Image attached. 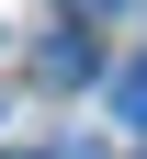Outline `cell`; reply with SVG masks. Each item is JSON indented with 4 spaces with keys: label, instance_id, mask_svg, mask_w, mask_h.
Returning a JSON list of instances; mask_svg holds the SVG:
<instances>
[{
    "label": "cell",
    "instance_id": "obj_1",
    "mask_svg": "<svg viewBox=\"0 0 147 159\" xmlns=\"http://www.w3.org/2000/svg\"><path fill=\"white\" fill-rule=\"evenodd\" d=\"M113 125L147 136V57H124V68H113Z\"/></svg>",
    "mask_w": 147,
    "mask_h": 159
},
{
    "label": "cell",
    "instance_id": "obj_2",
    "mask_svg": "<svg viewBox=\"0 0 147 159\" xmlns=\"http://www.w3.org/2000/svg\"><path fill=\"white\" fill-rule=\"evenodd\" d=\"M34 68H45V80H91V46H79V34H45V57H34Z\"/></svg>",
    "mask_w": 147,
    "mask_h": 159
},
{
    "label": "cell",
    "instance_id": "obj_3",
    "mask_svg": "<svg viewBox=\"0 0 147 159\" xmlns=\"http://www.w3.org/2000/svg\"><path fill=\"white\" fill-rule=\"evenodd\" d=\"M0 159H34V148H0Z\"/></svg>",
    "mask_w": 147,
    "mask_h": 159
},
{
    "label": "cell",
    "instance_id": "obj_4",
    "mask_svg": "<svg viewBox=\"0 0 147 159\" xmlns=\"http://www.w3.org/2000/svg\"><path fill=\"white\" fill-rule=\"evenodd\" d=\"M79 11H91V0H79Z\"/></svg>",
    "mask_w": 147,
    "mask_h": 159
}]
</instances>
